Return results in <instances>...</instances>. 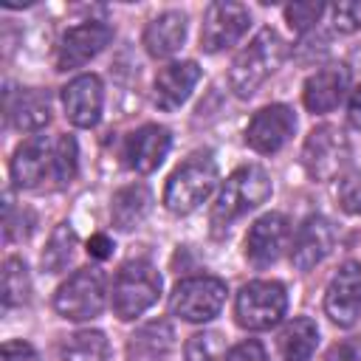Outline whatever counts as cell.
<instances>
[{"label": "cell", "instance_id": "cell-3", "mask_svg": "<svg viewBox=\"0 0 361 361\" xmlns=\"http://www.w3.org/2000/svg\"><path fill=\"white\" fill-rule=\"evenodd\" d=\"M214 186H217V164L212 152H195L169 175L164 189V206L172 214H189L212 195Z\"/></svg>", "mask_w": 361, "mask_h": 361}, {"label": "cell", "instance_id": "cell-21", "mask_svg": "<svg viewBox=\"0 0 361 361\" xmlns=\"http://www.w3.org/2000/svg\"><path fill=\"white\" fill-rule=\"evenodd\" d=\"M6 116L11 118V124L23 133H37L51 121V96L48 90H20L14 99L8 96L6 102Z\"/></svg>", "mask_w": 361, "mask_h": 361}, {"label": "cell", "instance_id": "cell-9", "mask_svg": "<svg viewBox=\"0 0 361 361\" xmlns=\"http://www.w3.org/2000/svg\"><path fill=\"white\" fill-rule=\"evenodd\" d=\"M251 14L243 3H231V0H217L206 8L203 17V28H200V48L209 54L226 51L231 48L248 28Z\"/></svg>", "mask_w": 361, "mask_h": 361}, {"label": "cell", "instance_id": "cell-14", "mask_svg": "<svg viewBox=\"0 0 361 361\" xmlns=\"http://www.w3.org/2000/svg\"><path fill=\"white\" fill-rule=\"evenodd\" d=\"M113 39V28L107 23H82L62 34L56 48V71H73L90 62L104 45Z\"/></svg>", "mask_w": 361, "mask_h": 361}, {"label": "cell", "instance_id": "cell-18", "mask_svg": "<svg viewBox=\"0 0 361 361\" xmlns=\"http://www.w3.org/2000/svg\"><path fill=\"white\" fill-rule=\"evenodd\" d=\"M347 87H350V71H347V65H324V68H319L305 82L302 102H305V107L310 113H330L344 99Z\"/></svg>", "mask_w": 361, "mask_h": 361}, {"label": "cell", "instance_id": "cell-22", "mask_svg": "<svg viewBox=\"0 0 361 361\" xmlns=\"http://www.w3.org/2000/svg\"><path fill=\"white\" fill-rule=\"evenodd\" d=\"M172 347H175V330L164 319H158L130 336L127 358L130 361H164Z\"/></svg>", "mask_w": 361, "mask_h": 361}, {"label": "cell", "instance_id": "cell-12", "mask_svg": "<svg viewBox=\"0 0 361 361\" xmlns=\"http://www.w3.org/2000/svg\"><path fill=\"white\" fill-rule=\"evenodd\" d=\"M288 237H290V223L285 214H279V212L262 214L259 220H254V226L245 234V259L254 268L274 265L282 257Z\"/></svg>", "mask_w": 361, "mask_h": 361}, {"label": "cell", "instance_id": "cell-6", "mask_svg": "<svg viewBox=\"0 0 361 361\" xmlns=\"http://www.w3.org/2000/svg\"><path fill=\"white\" fill-rule=\"evenodd\" d=\"M107 299V282L99 268H79L68 282L54 293V307L62 319L85 322L96 319Z\"/></svg>", "mask_w": 361, "mask_h": 361}, {"label": "cell", "instance_id": "cell-27", "mask_svg": "<svg viewBox=\"0 0 361 361\" xmlns=\"http://www.w3.org/2000/svg\"><path fill=\"white\" fill-rule=\"evenodd\" d=\"M73 248H76V231H73L68 223H59V226L54 228V234H51V240H48L42 257H39L42 268H45L48 274H59V271L71 262Z\"/></svg>", "mask_w": 361, "mask_h": 361}, {"label": "cell", "instance_id": "cell-1", "mask_svg": "<svg viewBox=\"0 0 361 361\" xmlns=\"http://www.w3.org/2000/svg\"><path fill=\"white\" fill-rule=\"evenodd\" d=\"M288 48L285 39L274 28L257 31V37L234 56L231 71H228V85L237 99H251L257 87L282 65Z\"/></svg>", "mask_w": 361, "mask_h": 361}, {"label": "cell", "instance_id": "cell-15", "mask_svg": "<svg viewBox=\"0 0 361 361\" xmlns=\"http://www.w3.org/2000/svg\"><path fill=\"white\" fill-rule=\"evenodd\" d=\"M62 104L65 116L76 127H96L102 118V104H104V90L102 79L96 73H82L71 79L62 87Z\"/></svg>", "mask_w": 361, "mask_h": 361}, {"label": "cell", "instance_id": "cell-31", "mask_svg": "<svg viewBox=\"0 0 361 361\" xmlns=\"http://www.w3.org/2000/svg\"><path fill=\"white\" fill-rule=\"evenodd\" d=\"M324 11V3H290L285 8V20L296 34H305Z\"/></svg>", "mask_w": 361, "mask_h": 361}, {"label": "cell", "instance_id": "cell-2", "mask_svg": "<svg viewBox=\"0 0 361 361\" xmlns=\"http://www.w3.org/2000/svg\"><path fill=\"white\" fill-rule=\"evenodd\" d=\"M271 197V178L262 166H240L237 172H231L212 206V228L223 231L228 228L237 217L248 214L251 209H257L259 203H265Z\"/></svg>", "mask_w": 361, "mask_h": 361}, {"label": "cell", "instance_id": "cell-26", "mask_svg": "<svg viewBox=\"0 0 361 361\" xmlns=\"http://www.w3.org/2000/svg\"><path fill=\"white\" fill-rule=\"evenodd\" d=\"M31 296V279L28 268L20 257H8L3 265V307H20Z\"/></svg>", "mask_w": 361, "mask_h": 361}, {"label": "cell", "instance_id": "cell-32", "mask_svg": "<svg viewBox=\"0 0 361 361\" xmlns=\"http://www.w3.org/2000/svg\"><path fill=\"white\" fill-rule=\"evenodd\" d=\"M338 197L347 212H361V175H347L338 183Z\"/></svg>", "mask_w": 361, "mask_h": 361}, {"label": "cell", "instance_id": "cell-33", "mask_svg": "<svg viewBox=\"0 0 361 361\" xmlns=\"http://www.w3.org/2000/svg\"><path fill=\"white\" fill-rule=\"evenodd\" d=\"M226 361H268V353L257 338H248V341H240L237 347H231L226 353Z\"/></svg>", "mask_w": 361, "mask_h": 361}, {"label": "cell", "instance_id": "cell-35", "mask_svg": "<svg viewBox=\"0 0 361 361\" xmlns=\"http://www.w3.org/2000/svg\"><path fill=\"white\" fill-rule=\"evenodd\" d=\"M3 361H39V358L28 341H6L3 344Z\"/></svg>", "mask_w": 361, "mask_h": 361}, {"label": "cell", "instance_id": "cell-24", "mask_svg": "<svg viewBox=\"0 0 361 361\" xmlns=\"http://www.w3.org/2000/svg\"><path fill=\"white\" fill-rule=\"evenodd\" d=\"M276 344H279V355L285 361H307L319 344V327L313 319L299 316L282 327Z\"/></svg>", "mask_w": 361, "mask_h": 361}, {"label": "cell", "instance_id": "cell-7", "mask_svg": "<svg viewBox=\"0 0 361 361\" xmlns=\"http://www.w3.org/2000/svg\"><path fill=\"white\" fill-rule=\"evenodd\" d=\"M226 293V282L217 276H189L175 285L169 296V310L183 322H209L220 313Z\"/></svg>", "mask_w": 361, "mask_h": 361}, {"label": "cell", "instance_id": "cell-23", "mask_svg": "<svg viewBox=\"0 0 361 361\" xmlns=\"http://www.w3.org/2000/svg\"><path fill=\"white\" fill-rule=\"evenodd\" d=\"M149 206H152V195L144 183H130V186L118 189L113 195V203H110L113 226L118 231H133L149 214Z\"/></svg>", "mask_w": 361, "mask_h": 361}, {"label": "cell", "instance_id": "cell-30", "mask_svg": "<svg viewBox=\"0 0 361 361\" xmlns=\"http://www.w3.org/2000/svg\"><path fill=\"white\" fill-rule=\"evenodd\" d=\"M333 14V28L338 34H353L361 28V0H341L330 6Z\"/></svg>", "mask_w": 361, "mask_h": 361}, {"label": "cell", "instance_id": "cell-37", "mask_svg": "<svg viewBox=\"0 0 361 361\" xmlns=\"http://www.w3.org/2000/svg\"><path fill=\"white\" fill-rule=\"evenodd\" d=\"M347 118H350V124H353V127H358V130H361V85H358V87L353 90V96H350Z\"/></svg>", "mask_w": 361, "mask_h": 361}, {"label": "cell", "instance_id": "cell-11", "mask_svg": "<svg viewBox=\"0 0 361 361\" xmlns=\"http://www.w3.org/2000/svg\"><path fill=\"white\" fill-rule=\"evenodd\" d=\"M54 161H56V144H51L45 135H31L14 149L11 180L20 189H37L45 183V178L54 180Z\"/></svg>", "mask_w": 361, "mask_h": 361}, {"label": "cell", "instance_id": "cell-34", "mask_svg": "<svg viewBox=\"0 0 361 361\" xmlns=\"http://www.w3.org/2000/svg\"><path fill=\"white\" fill-rule=\"evenodd\" d=\"M324 361H361V338H344V341H336Z\"/></svg>", "mask_w": 361, "mask_h": 361}, {"label": "cell", "instance_id": "cell-16", "mask_svg": "<svg viewBox=\"0 0 361 361\" xmlns=\"http://www.w3.org/2000/svg\"><path fill=\"white\" fill-rule=\"evenodd\" d=\"M169 147H172V135H169L166 127L144 124V127H138L127 138V144H124V164L133 172L149 175V172H155L164 164Z\"/></svg>", "mask_w": 361, "mask_h": 361}, {"label": "cell", "instance_id": "cell-25", "mask_svg": "<svg viewBox=\"0 0 361 361\" xmlns=\"http://www.w3.org/2000/svg\"><path fill=\"white\" fill-rule=\"evenodd\" d=\"M110 344L102 330H79L62 344V361H107Z\"/></svg>", "mask_w": 361, "mask_h": 361}, {"label": "cell", "instance_id": "cell-4", "mask_svg": "<svg viewBox=\"0 0 361 361\" xmlns=\"http://www.w3.org/2000/svg\"><path fill=\"white\" fill-rule=\"evenodd\" d=\"M158 293H161V274L147 259H133L124 262L121 271L116 274L110 305L121 322H130L141 316L147 307H152L158 302Z\"/></svg>", "mask_w": 361, "mask_h": 361}, {"label": "cell", "instance_id": "cell-10", "mask_svg": "<svg viewBox=\"0 0 361 361\" xmlns=\"http://www.w3.org/2000/svg\"><path fill=\"white\" fill-rule=\"evenodd\" d=\"M296 130V116L285 104H268L254 113V118L245 127V144L262 155L279 152Z\"/></svg>", "mask_w": 361, "mask_h": 361}, {"label": "cell", "instance_id": "cell-28", "mask_svg": "<svg viewBox=\"0 0 361 361\" xmlns=\"http://www.w3.org/2000/svg\"><path fill=\"white\" fill-rule=\"evenodd\" d=\"M226 358V341L214 330L195 333L183 347V361H223Z\"/></svg>", "mask_w": 361, "mask_h": 361}, {"label": "cell", "instance_id": "cell-5", "mask_svg": "<svg viewBox=\"0 0 361 361\" xmlns=\"http://www.w3.org/2000/svg\"><path fill=\"white\" fill-rule=\"evenodd\" d=\"M288 310V293L274 279H254L240 288L234 302L237 324L245 330H271Z\"/></svg>", "mask_w": 361, "mask_h": 361}, {"label": "cell", "instance_id": "cell-36", "mask_svg": "<svg viewBox=\"0 0 361 361\" xmlns=\"http://www.w3.org/2000/svg\"><path fill=\"white\" fill-rule=\"evenodd\" d=\"M87 254H90L93 259H107V257L113 254V240H110L107 234H93V237L87 240Z\"/></svg>", "mask_w": 361, "mask_h": 361}, {"label": "cell", "instance_id": "cell-13", "mask_svg": "<svg viewBox=\"0 0 361 361\" xmlns=\"http://www.w3.org/2000/svg\"><path fill=\"white\" fill-rule=\"evenodd\" d=\"M324 310L338 327H353L361 316V265L344 262L330 279L324 293Z\"/></svg>", "mask_w": 361, "mask_h": 361}, {"label": "cell", "instance_id": "cell-20", "mask_svg": "<svg viewBox=\"0 0 361 361\" xmlns=\"http://www.w3.org/2000/svg\"><path fill=\"white\" fill-rule=\"evenodd\" d=\"M186 39V14L183 11H164L144 28V48L155 59L172 56Z\"/></svg>", "mask_w": 361, "mask_h": 361}, {"label": "cell", "instance_id": "cell-29", "mask_svg": "<svg viewBox=\"0 0 361 361\" xmlns=\"http://www.w3.org/2000/svg\"><path fill=\"white\" fill-rule=\"evenodd\" d=\"M76 175V141L73 135H59L56 138V161H54V180L59 186L71 183Z\"/></svg>", "mask_w": 361, "mask_h": 361}, {"label": "cell", "instance_id": "cell-17", "mask_svg": "<svg viewBox=\"0 0 361 361\" xmlns=\"http://www.w3.org/2000/svg\"><path fill=\"white\" fill-rule=\"evenodd\" d=\"M333 240H336L333 226L322 214H310L296 228V237H293V245H290V262H293V268L310 271L313 265H319L333 251Z\"/></svg>", "mask_w": 361, "mask_h": 361}, {"label": "cell", "instance_id": "cell-8", "mask_svg": "<svg viewBox=\"0 0 361 361\" xmlns=\"http://www.w3.org/2000/svg\"><path fill=\"white\" fill-rule=\"evenodd\" d=\"M347 158H350V147L338 127L324 124V127H316L305 138L302 164H305L307 175L316 180H333L341 172V166L347 164Z\"/></svg>", "mask_w": 361, "mask_h": 361}, {"label": "cell", "instance_id": "cell-19", "mask_svg": "<svg viewBox=\"0 0 361 361\" xmlns=\"http://www.w3.org/2000/svg\"><path fill=\"white\" fill-rule=\"evenodd\" d=\"M197 79H200V68L192 59L169 62L166 68H161L158 76H155V96H152L158 110H166V113L178 110L189 99V93L197 85Z\"/></svg>", "mask_w": 361, "mask_h": 361}]
</instances>
